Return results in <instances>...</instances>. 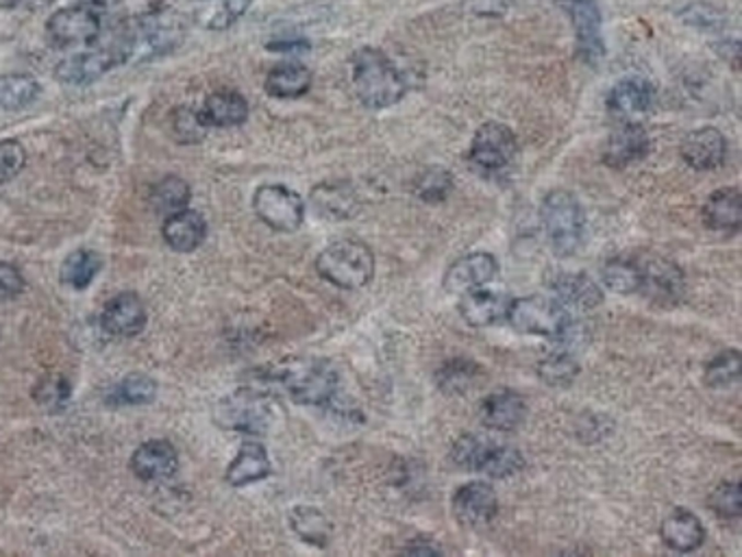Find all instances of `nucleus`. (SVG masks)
Masks as SVG:
<instances>
[{
    "label": "nucleus",
    "mask_w": 742,
    "mask_h": 557,
    "mask_svg": "<svg viewBox=\"0 0 742 557\" xmlns=\"http://www.w3.org/2000/svg\"><path fill=\"white\" fill-rule=\"evenodd\" d=\"M268 50L273 53H305L310 50V42L305 37H279V39H270L266 44Z\"/></svg>",
    "instance_id": "obj_48"
},
{
    "label": "nucleus",
    "mask_w": 742,
    "mask_h": 557,
    "mask_svg": "<svg viewBox=\"0 0 742 557\" xmlns=\"http://www.w3.org/2000/svg\"><path fill=\"white\" fill-rule=\"evenodd\" d=\"M136 48L142 44L151 55H164L175 50L186 35V20L171 7H160L140 18L134 26ZM134 48V53H136Z\"/></svg>",
    "instance_id": "obj_14"
},
{
    "label": "nucleus",
    "mask_w": 742,
    "mask_h": 557,
    "mask_svg": "<svg viewBox=\"0 0 742 557\" xmlns=\"http://www.w3.org/2000/svg\"><path fill=\"white\" fill-rule=\"evenodd\" d=\"M482 376V367L466 358H453L436 372L438 387L449 396H462L471 392Z\"/></svg>",
    "instance_id": "obj_33"
},
{
    "label": "nucleus",
    "mask_w": 742,
    "mask_h": 557,
    "mask_svg": "<svg viewBox=\"0 0 742 557\" xmlns=\"http://www.w3.org/2000/svg\"><path fill=\"white\" fill-rule=\"evenodd\" d=\"M312 72L308 66L303 63H294V61H286V63H279L275 66L268 74H266V92L273 96V98H283V101H290V98H301L310 92L312 88Z\"/></svg>",
    "instance_id": "obj_30"
},
{
    "label": "nucleus",
    "mask_w": 742,
    "mask_h": 557,
    "mask_svg": "<svg viewBox=\"0 0 742 557\" xmlns=\"http://www.w3.org/2000/svg\"><path fill=\"white\" fill-rule=\"evenodd\" d=\"M353 85L360 103L369 109H387L403 101L409 81L379 48L364 46L353 53Z\"/></svg>",
    "instance_id": "obj_2"
},
{
    "label": "nucleus",
    "mask_w": 742,
    "mask_h": 557,
    "mask_svg": "<svg viewBox=\"0 0 742 557\" xmlns=\"http://www.w3.org/2000/svg\"><path fill=\"white\" fill-rule=\"evenodd\" d=\"M158 394V383L149 374H129L116 387V398L127 405L151 403Z\"/></svg>",
    "instance_id": "obj_44"
},
{
    "label": "nucleus",
    "mask_w": 742,
    "mask_h": 557,
    "mask_svg": "<svg viewBox=\"0 0 742 557\" xmlns=\"http://www.w3.org/2000/svg\"><path fill=\"white\" fill-rule=\"evenodd\" d=\"M189 202V186L179 177H164L160 184L151 187V205L160 213H177L186 209Z\"/></svg>",
    "instance_id": "obj_38"
},
{
    "label": "nucleus",
    "mask_w": 742,
    "mask_h": 557,
    "mask_svg": "<svg viewBox=\"0 0 742 557\" xmlns=\"http://www.w3.org/2000/svg\"><path fill=\"white\" fill-rule=\"evenodd\" d=\"M103 28V22L94 7L90 4H72L55 11L46 22L48 42L55 48H74L90 46Z\"/></svg>",
    "instance_id": "obj_12"
},
{
    "label": "nucleus",
    "mask_w": 742,
    "mask_h": 557,
    "mask_svg": "<svg viewBox=\"0 0 742 557\" xmlns=\"http://www.w3.org/2000/svg\"><path fill=\"white\" fill-rule=\"evenodd\" d=\"M257 218L275 231H297L305 218L303 198L286 186H262L253 196Z\"/></svg>",
    "instance_id": "obj_13"
},
{
    "label": "nucleus",
    "mask_w": 742,
    "mask_h": 557,
    "mask_svg": "<svg viewBox=\"0 0 742 557\" xmlns=\"http://www.w3.org/2000/svg\"><path fill=\"white\" fill-rule=\"evenodd\" d=\"M541 218L557 257H572L579 251L586 231V213L577 196L566 189L549 192L543 200Z\"/></svg>",
    "instance_id": "obj_6"
},
{
    "label": "nucleus",
    "mask_w": 742,
    "mask_h": 557,
    "mask_svg": "<svg viewBox=\"0 0 742 557\" xmlns=\"http://www.w3.org/2000/svg\"><path fill=\"white\" fill-rule=\"evenodd\" d=\"M301 405H329L338 396L340 376L332 362L321 358H292L268 371Z\"/></svg>",
    "instance_id": "obj_3"
},
{
    "label": "nucleus",
    "mask_w": 742,
    "mask_h": 557,
    "mask_svg": "<svg viewBox=\"0 0 742 557\" xmlns=\"http://www.w3.org/2000/svg\"><path fill=\"white\" fill-rule=\"evenodd\" d=\"M453 192V175L440 166L427 169L425 173L418 175L414 184V194L429 205L444 202Z\"/></svg>",
    "instance_id": "obj_41"
},
{
    "label": "nucleus",
    "mask_w": 742,
    "mask_h": 557,
    "mask_svg": "<svg viewBox=\"0 0 742 557\" xmlns=\"http://www.w3.org/2000/svg\"><path fill=\"white\" fill-rule=\"evenodd\" d=\"M704 222L712 231L737 233L742 224V198L737 187L717 189L704 205Z\"/></svg>",
    "instance_id": "obj_29"
},
{
    "label": "nucleus",
    "mask_w": 742,
    "mask_h": 557,
    "mask_svg": "<svg viewBox=\"0 0 742 557\" xmlns=\"http://www.w3.org/2000/svg\"><path fill=\"white\" fill-rule=\"evenodd\" d=\"M499 275V262L490 253H471L460 257L444 272V290L462 297L468 290L484 288Z\"/></svg>",
    "instance_id": "obj_19"
},
{
    "label": "nucleus",
    "mask_w": 742,
    "mask_h": 557,
    "mask_svg": "<svg viewBox=\"0 0 742 557\" xmlns=\"http://www.w3.org/2000/svg\"><path fill=\"white\" fill-rule=\"evenodd\" d=\"M680 155L686 166L699 173L717 171L728 160V140L715 127H704L691 131L680 147Z\"/></svg>",
    "instance_id": "obj_18"
},
{
    "label": "nucleus",
    "mask_w": 742,
    "mask_h": 557,
    "mask_svg": "<svg viewBox=\"0 0 742 557\" xmlns=\"http://www.w3.org/2000/svg\"><path fill=\"white\" fill-rule=\"evenodd\" d=\"M15 7H22V9H28V11H37V9H44L48 4H53L55 0H11Z\"/></svg>",
    "instance_id": "obj_50"
},
{
    "label": "nucleus",
    "mask_w": 742,
    "mask_h": 557,
    "mask_svg": "<svg viewBox=\"0 0 742 557\" xmlns=\"http://www.w3.org/2000/svg\"><path fill=\"white\" fill-rule=\"evenodd\" d=\"M207 125L200 118V112H192V109H179L177 118H175V134L184 140V142H198L205 134Z\"/></svg>",
    "instance_id": "obj_46"
},
{
    "label": "nucleus",
    "mask_w": 742,
    "mask_h": 557,
    "mask_svg": "<svg viewBox=\"0 0 742 557\" xmlns=\"http://www.w3.org/2000/svg\"><path fill=\"white\" fill-rule=\"evenodd\" d=\"M479 416L488 429L510 433V431H517L525 422L527 405L519 392L497 390L482 401Z\"/></svg>",
    "instance_id": "obj_20"
},
{
    "label": "nucleus",
    "mask_w": 742,
    "mask_h": 557,
    "mask_svg": "<svg viewBox=\"0 0 742 557\" xmlns=\"http://www.w3.org/2000/svg\"><path fill=\"white\" fill-rule=\"evenodd\" d=\"M710 510L723 521H739L742 517L741 484L723 481L708 497Z\"/></svg>",
    "instance_id": "obj_43"
},
{
    "label": "nucleus",
    "mask_w": 742,
    "mask_h": 557,
    "mask_svg": "<svg viewBox=\"0 0 742 557\" xmlns=\"http://www.w3.org/2000/svg\"><path fill=\"white\" fill-rule=\"evenodd\" d=\"M451 460L468 473H484L492 479H506L525 468V457L517 446L497 444L475 433H464L453 442Z\"/></svg>",
    "instance_id": "obj_4"
},
{
    "label": "nucleus",
    "mask_w": 742,
    "mask_h": 557,
    "mask_svg": "<svg viewBox=\"0 0 742 557\" xmlns=\"http://www.w3.org/2000/svg\"><path fill=\"white\" fill-rule=\"evenodd\" d=\"M24 290V279L13 264L0 262V299L18 297Z\"/></svg>",
    "instance_id": "obj_47"
},
{
    "label": "nucleus",
    "mask_w": 742,
    "mask_h": 557,
    "mask_svg": "<svg viewBox=\"0 0 742 557\" xmlns=\"http://www.w3.org/2000/svg\"><path fill=\"white\" fill-rule=\"evenodd\" d=\"M549 288L568 312H588L603 303L601 288L583 272H556Z\"/></svg>",
    "instance_id": "obj_23"
},
{
    "label": "nucleus",
    "mask_w": 742,
    "mask_h": 557,
    "mask_svg": "<svg viewBox=\"0 0 742 557\" xmlns=\"http://www.w3.org/2000/svg\"><path fill=\"white\" fill-rule=\"evenodd\" d=\"M706 536L708 534L699 517L682 508L673 510V514H669L660 525L662 543L677 554L697 552L706 543Z\"/></svg>",
    "instance_id": "obj_25"
},
{
    "label": "nucleus",
    "mask_w": 742,
    "mask_h": 557,
    "mask_svg": "<svg viewBox=\"0 0 742 557\" xmlns=\"http://www.w3.org/2000/svg\"><path fill=\"white\" fill-rule=\"evenodd\" d=\"M200 118L207 127H240L248 118V103L240 92L222 90L207 96Z\"/></svg>",
    "instance_id": "obj_27"
},
{
    "label": "nucleus",
    "mask_w": 742,
    "mask_h": 557,
    "mask_svg": "<svg viewBox=\"0 0 742 557\" xmlns=\"http://www.w3.org/2000/svg\"><path fill=\"white\" fill-rule=\"evenodd\" d=\"M177 449L166 440H149L136 449L131 457V471L142 481H164L177 473Z\"/></svg>",
    "instance_id": "obj_22"
},
{
    "label": "nucleus",
    "mask_w": 742,
    "mask_h": 557,
    "mask_svg": "<svg viewBox=\"0 0 742 557\" xmlns=\"http://www.w3.org/2000/svg\"><path fill=\"white\" fill-rule=\"evenodd\" d=\"M101 257L92 251H74L61 266V281L74 290H85L101 272Z\"/></svg>",
    "instance_id": "obj_37"
},
{
    "label": "nucleus",
    "mask_w": 742,
    "mask_h": 557,
    "mask_svg": "<svg viewBox=\"0 0 742 557\" xmlns=\"http://www.w3.org/2000/svg\"><path fill=\"white\" fill-rule=\"evenodd\" d=\"M216 418L222 427L248 436H259L268 429L273 411L262 390L244 387L229 398H222L216 407Z\"/></svg>",
    "instance_id": "obj_11"
},
{
    "label": "nucleus",
    "mask_w": 742,
    "mask_h": 557,
    "mask_svg": "<svg viewBox=\"0 0 742 557\" xmlns=\"http://www.w3.org/2000/svg\"><path fill=\"white\" fill-rule=\"evenodd\" d=\"M312 205L321 216L340 220V218H351L358 211V196L349 184H343V182L323 184V186L314 187Z\"/></svg>",
    "instance_id": "obj_31"
},
{
    "label": "nucleus",
    "mask_w": 742,
    "mask_h": 557,
    "mask_svg": "<svg viewBox=\"0 0 742 557\" xmlns=\"http://www.w3.org/2000/svg\"><path fill=\"white\" fill-rule=\"evenodd\" d=\"M577 374H579V362L575 353L566 349H557L538 364V376L547 385H554V387L570 385L577 379Z\"/></svg>",
    "instance_id": "obj_39"
},
{
    "label": "nucleus",
    "mask_w": 742,
    "mask_h": 557,
    "mask_svg": "<svg viewBox=\"0 0 742 557\" xmlns=\"http://www.w3.org/2000/svg\"><path fill=\"white\" fill-rule=\"evenodd\" d=\"M506 321L519 334L545 336V338L557 340L568 327V323L572 321V316L556 297L536 294V297L512 299Z\"/></svg>",
    "instance_id": "obj_8"
},
{
    "label": "nucleus",
    "mask_w": 742,
    "mask_h": 557,
    "mask_svg": "<svg viewBox=\"0 0 742 557\" xmlns=\"http://www.w3.org/2000/svg\"><path fill=\"white\" fill-rule=\"evenodd\" d=\"M651 149H653V142L647 129L638 125L636 120H629L610 134V138L605 140L601 160L605 166L621 171L645 160L651 153Z\"/></svg>",
    "instance_id": "obj_15"
},
{
    "label": "nucleus",
    "mask_w": 742,
    "mask_h": 557,
    "mask_svg": "<svg viewBox=\"0 0 742 557\" xmlns=\"http://www.w3.org/2000/svg\"><path fill=\"white\" fill-rule=\"evenodd\" d=\"M103 329L116 338H134L147 325V310L138 294L125 292L114 297L101 316Z\"/></svg>",
    "instance_id": "obj_21"
},
{
    "label": "nucleus",
    "mask_w": 742,
    "mask_h": 557,
    "mask_svg": "<svg viewBox=\"0 0 742 557\" xmlns=\"http://www.w3.org/2000/svg\"><path fill=\"white\" fill-rule=\"evenodd\" d=\"M136 48L134 26L120 22L109 28V33H98V37L85 48L57 66V79L68 85H90L98 81L109 70L129 61Z\"/></svg>",
    "instance_id": "obj_1"
},
{
    "label": "nucleus",
    "mask_w": 742,
    "mask_h": 557,
    "mask_svg": "<svg viewBox=\"0 0 742 557\" xmlns=\"http://www.w3.org/2000/svg\"><path fill=\"white\" fill-rule=\"evenodd\" d=\"M512 299L501 292L475 288L462 294L460 314L473 327H490L506 321Z\"/></svg>",
    "instance_id": "obj_24"
},
{
    "label": "nucleus",
    "mask_w": 742,
    "mask_h": 557,
    "mask_svg": "<svg viewBox=\"0 0 742 557\" xmlns=\"http://www.w3.org/2000/svg\"><path fill=\"white\" fill-rule=\"evenodd\" d=\"M270 457L259 442H244L240 453L227 468V481L233 488H242L255 481H262L270 475Z\"/></svg>",
    "instance_id": "obj_28"
},
{
    "label": "nucleus",
    "mask_w": 742,
    "mask_h": 557,
    "mask_svg": "<svg viewBox=\"0 0 742 557\" xmlns=\"http://www.w3.org/2000/svg\"><path fill=\"white\" fill-rule=\"evenodd\" d=\"M290 527L303 543L321 547V549H325L334 536V527L329 519L321 510L310 508V506H299L292 510Z\"/></svg>",
    "instance_id": "obj_32"
},
{
    "label": "nucleus",
    "mask_w": 742,
    "mask_h": 557,
    "mask_svg": "<svg viewBox=\"0 0 742 557\" xmlns=\"http://www.w3.org/2000/svg\"><path fill=\"white\" fill-rule=\"evenodd\" d=\"M198 2H200V0H198Z\"/></svg>",
    "instance_id": "obj_52"
},
{
    "label": "nucleus",
    "mask_w": 742,
    "mask_h": 557,
    "mask_svg": "<svg viewBox=\"0 0 742 557\" xmlns=\"http://www.w3.org/2000/svg\"><path fill=\"white\" fill-rule=\"evenodd\" d=\"M81 4H90V7H114L120 0H79Z\"/></svg>",
    "instance_id": "obj_51"
},
{
    "label": "nucleus",
    "mask_w": 742,
    "mask_h": 557,
    "mask_svg": "<svg viewBox=\"0 0 742 557\" xmlns=\"http://www.w3.org/2000/svg\"><path fill=\"white\" fill-rule=\"evenodd\" d=\"M70 394H72L70 383L61 374H46V376H42L37 381L35 390H33V398L42 407H46L50 411L63 409L68 405V401H70Z\"/></svg>",
    "instance_id": "obj_42"
},
{
    "label": "nucleus",
    "mask_w": 742,
    "mask_h": 557,
    "mask_svg": "<svg viewBox=\"0 0 742 557\" xmlns=\"http://www.w3.org/2000/svg\"><path fill=\"white\" fill-rule=\"evenodd\" d=\"M39 96V83L28 74L0 77V112H18Z\"/></svg>",
    "instance_id": "obj_36"
},
{
    "label": "nucleus",
    "mask_w": 742,
    "mask_h": 557,
    "mask_svg": "<svg viewBox=\"0 0 742 557\" xmlns=\"http://www.w3.org/2000/svg\"><path fill=\"white\" fill-rule=\"evenodd\" d=\"M568 15L575 31V55L586 66H596L605 57V42L601 35V7L596 0H556Z\"/></svg>",
    "instance_id": "obj_9"
},
{
    "label": "nucleus",
    "mask_w": 742,
    "mask_h": 557,
    "mask_svg": "<svg viewBox=\"0 0 742 557\" xmlns=\"http://www.w3.org/2000/svg\"><path fill=\"white\" fill-rule=\"evenodd\" d=\"M638 266H640L638 294H642L647 301L660 307H675L684 299L686 277L675 262L660 255H647L638 257Z\"/></svg>",
    "instance_id": "obj_10"
},
{
    "label": "nucleus",
    "mask_w": 742,
    "mask_h": 557,
    "mask_svg": "<svg viewBox=\"0 0 742 557\" xmlns=\"http://www.w3.org/2000/svg\"><path fill=\"white\" fill-rule=\"evenodd\" d=\"M162 233H164V240L171 248H175L179 253H189L205 242L207 222L198 211L186 207L177 213L166 216Z\"/></svg>",
    "instance_id": "obj_26"
},
{
    "label": "nucleus",
    "mask_w": 742,
    "mask_h": 557,
    "mask_svg": "<svg viewBox=\"0 0 742 557\" xmlns=\"http://www.w3.org/2000/svg\"><path fill=\"white\" fill-rule=\"evenodd\" d=\"M26 164V151L15 140H0V186L15 179Z\"/></svg>",
    "instance_id": "obj_45"
},
{
    "label": "nucleus",
    "mask_w": 742,
    "mask_h": 557,
    "mask_svg": "<svg viewBox=\"0 0 742 557\" xmlns=\"http://www.w3.org/2000/svg\"><path fill=\"white\" fill-rule=\"evenodd\" d=\"M403 554H409V556H440L442 549L436 547L431 541H425V538H418V541H411Z\"/></svg>",
    "instance_id": "obj_49"
},
{
    "label": "nucleus",
    "mask_w": 742,
    "mask_h": 557,
    "mask_svg": "<svg viewBox=\"0 0 742 557\" xmlns=\"http://www.w3.org/2000/svg\"><path fill=\"white\" fill-rule=\"evenodd\" d=\"M251 7V0H200L194 20L207 31H227Z\"/></svg>",
    "instance_id": "obj_34"
},
{
    "label": "nucleus",
    "mask_w": 742,
    "mask_h": 557,
    "mask_svg": "<svg viewBox=\"0 0 742 557\" xmlns=\"http://www.w3.org/2000/svg\"><path fill=\"white\" fill-rule=\"evenodd\" d=\"M519 158V140L517 134L503 123H486L477 129L471 149L468 162L471 166L486 177L506 175Z\"/></svg>",
    "instance_id": "obj_7"
},
{
    "label": "nucleus",
    "mask_w": 742,
    "mask_h": 557,
    "mask_svg": "<svg viewBox=\"0 0 742 557\" xmlns=\"http://www.w3.org/2000/svg\"><path fill=\"white\" fill-rule=\"evenodd\" d=\"M656 103H658V90L651 81L642 77H627L618 81L605 98L607 112L623 123H629V120H636L638 116L649 114L656 107Z\"/></svg>",
    "instance_id": "obj_16"
},
{
    "label": "nucleus",
    "mask_w": 742,
    "mask_h": 557,
    "mask_svg": "<svg viewBox=\"0 0 742 557\" xmlns=\"http://www.w3.org/2000/svg\"><path fill=\"white\" fill-rule=\"evenodd\" d=\"M742 358L739 349H726L706 367V383L710 387H732L741 381Z\"/></svg>",
    "instance_id": "obj_40"
},
{
    "label": "nucleus",
    "mask_w": 742,
    "mask_h": 557,
    "mask_svg": "<svg viewBox=\"0 0 742 557\" xmlns=\"http://www.w3.org/2000/svg\"><path fill=\"white\" fill-rule=\"evenodd\" d=\"M455 519L466 527H482L497 519L499 499L490 484L471 481L455 490L451 501Z\"/></svg>",
    "instance_id": "obj_17"
},
{
    "label": "nucleus",
    "mask_w": 742,
    "mask_h": 557,
    "mask_svg": "<svg viewBox=\"0 0 742 557\" xmlns=\"http://www.w3.org/2000/svg\"><path fill=\"white\" fill-rule=\"evenodd\" d=\"M316 270L336 288L360 290L374 277V255L360 240H340L316 257Z\"/></svg>",
    "instance_id": "obj_5"
},
{
    "label": "nucleus",
    "mask_w": 742,
    "mask_h": 557,
    "mask_svg": "<svg viewBox=\"0 0 742 557\" xmlns=\"http://www.w3.org/2000/svg\"><path fill=\"white\" fill-rule=\"evenodd\" d=\"M603 283L616 294H638L640 266L638 257H612L601 270Z\"/></svg>",
    "instance_id": "obj_35"
}]
</instances>
